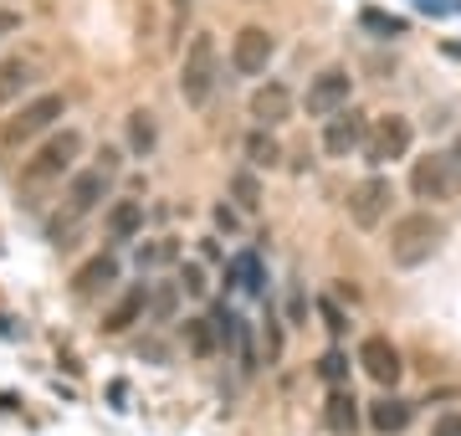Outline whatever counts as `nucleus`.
<instances>
[{
	"label": "nucleus",
	"instance_id": "1",
	"mask_svg": "<svg viewBox=\"0 0 461 436\" xmlns=\"http://www.w3.org/2000/svg\"><path fill=\"white\" fill-rule=\"evenodd\" d=\"M390 262L395 268H426L430 257L446 247V221L436 211H405V216L390 226Z\"/></svg>",
	"mask_w": 461,
	"mask_h": 436
},
{
	"label": "nucleus",
	"instance_id": "2",
	"mask_svg": "<svg viewBox=\"0 0 461 436\" xmlns=\"http://www.w3.org/2000/svg\"><path fill=\"white\" fill-rule=\"evenodd\" d=\"M83 150H87L83 129H57V134H47L26 159H21V185H57L62 175H77V169H83L77 165Z\"/></svg>",
	"mask_w": 461,
	"mask_h": 436
},
{
	"label": "nucleus",
	"instance_id": "3",
	"mask_svg": "<svg viewBox=\"0 0 461 436\" xmlns=\"http://www.w3.org/2000/svg\"><path fill=\"white\" fill-rule=\"evenodd\" d=\"M57 118H67V98H62V93H32L16 114L0 123V144H5V150L41 144L47 134H57Z\"/></svg>",
	"mask_w": 461,
	"mask_h": 436
},
{
	"label": "nucleus",
	"instance_id": "4",
	"mask_svg": "<svg viewBox=\"0 0 461 436\" xmlns=\"http://www.w3.org/2000/svg\"><path fill=\"white\" fill-rule=\"evenodd\" d=\"M221 87V51H215V36L211 32H195L190 47L180 57V98L190 108H205Z\"/></svg>",
	"mask_w": 461,
	"mask_h": 436
},
{
	"label": "nucleus",
	"instance_id": "5",
	"mask_svg": "<svg viewBox=\"0 0 461 436\" xmlns=\"http://www.w3.org/2000/svg\"><path fill=\"white\" fill-rule=\"evenodd\" d=\"M411 195L415 201H456L461 195V159L451 150L446 154H426L411 165Z\"/></svg>",
	"mask_w": 461,
	"mask_h": 436
},
{
	"label": "nucleus",
	"instance_id": "6",
	"mask_svg": "<svg viewBox=\"0 0 461 436\" xmlns=\"http://www.w3.org/2000/svg\"><path fill=\"white\" fill-rule=\"evenodd\" d=\"M211 323H215V339H221V354H230V359H241V369H257L262 365V354H257V329H251L247 313H236L226 298H215L211 308Z\"/></svg>",
	"mask_w": 461,
	"mask_h": 436
},
{
	"label": "nucleus",
	"instance_id": "7",
	"mask_svg": "<svg viewBox=\"0 0 461 436\" xmlns=\"http://www.w3.org/2000/svg\"><path fill=\"white\" fill-rule=\"evenodd\" d=\"M103 201H113V175L98 165H83L77 175H67V190H62V216L67 221H83L93 211H103Z\"/></svg>",
	"mask_w": 461,
	"mask_h": 436
},
{
	"label": "nucleus",
	"instance_id": "8",
	"mask_svg": "<svg viewBox=\"0 0 461 436\" xmlns=\"http://www.w3.org/2000/svg\"><path fill=\"white\" fill-rule=\"evenodd\" d=\"M411 144H415V123H411V118H405V114H384V118L369 123L364 159H369L375 169H384V165H395V159H405Z\"/></svg>",
	"mask_w": 461,
	"mask_h": 436
},
{
	"label": "nucleus",
	"instance_id": "9",
	"mask_svg": "<svg viewBox=\"0 0 461 436\" xmlns=\"http://www.w3.org/2000/svg\"><path fill=\"white\" fill-rule=\"evenodd\" d=\"M390 201H395V180H390V175H364L359 185H348V221H354V226H364V232H375L379 221L390 216Z\"/></svg>",
	"mask_w": 461,
	"mask_h": 436
},
{
	"label": "nucleus",
	"instance_id": "10",
	"mask_svg": "<svg viewBox=\"0 0 461 436\" xmlns=\"http://www.w3.org/2000/svg\"><path fill=\"white\" fill-rule=\"evenodd\" d=\"M303 108H308V118H333V114H344V108H354V77H348V68H323L318 77H308Z\"/></svg>",
	"mask_w": 461,
	"mask_h": 436
},
{
	"label": "nucleus",
	"instance_id": "11",
	"mask_svg": "<svg viewBox=\"0 0 461 436\" xmlns=\"http://www.w3.org/2000/svg\"><path fill=\"white\" fill-rule=\"evenodd\" d=\"M272 57H277V36L267 26H241L230 36V72L236 77H262L272 68Z\"/></svg>",
	"mask_w": 461,
	"mask_h": 436
},
{
	"label": "nucleus",
	"instance_id": "12",
	"mask_svg": "<svg viewBox=\"0 0 461 436\" xmlns=\"http://www.w3.org/2000/svg\"><path fill=\"white\" fill-rule=\"evenodd\" d=\"M369 123H375V118L359 114V108H344V114L323 118V154H329V159H348V154H364Z\"/></svg>",
	"mask_w": 461,
	"mask_h": 436
},
{
	"label": "nucleus",
	"instance_id": "13",
	"mask_svg": "<svg viewBox=\"0 0 461 436\" xmlns=\"http://www.w3.org/2000/svg\"><path fill=\"white\" fill-rule=\"evenodd\" d=\"M354 365H359L379 390H395L400 375H405V365H400V350H395L384 334H364V339H359V354H354Z\"/></svg>",
	"mask_w": 461,
	"mask_h": 436
},
{
	"label": "nucleus",
	"instance_id": "14",
	"mask_svg": "<svg viewBox=\"0 0 461 436\" xmlns=\"http://www.w3.org/2000/svg\"><path fill=\"white\" fill-rule=\"evenodd\" d=\"M144 313H149V283H123L113 293V303L103 308V334L108 339H118V334H129V329H139L144 323Z\"/></svg>",
	"mask_w": 461,
	"mask_h": 436
},
{
	"label": "nucleus",
	"instance_id": "15",
	"mask_svg": "<svg viewBox=\"0 0 461 436\" xmlns=\"http://www.w3.org/2000/svg\"><path fill=\"white\" fill-rule=\"evenodd\" d=\"M293 108H297V98H293V87L282 83V77L257 83V93H251V103H247V114L257 118V129H277V123H287Z\"/></svg>",
	"mask_w": 461,
	"mask_h": 436
},
{
	"label": "nucleus",
	"instance_id": "16",
	"mask_svg": "<svg viewBox=\"0 0 461 436\" xmlns=\"http://www.w3.org/2000/svg\"><path fill=\"white\" fill-rule=\"evenodd\" d=\"M144 221H149V211H144V201H133V195H113V201L103 205V236L108 241H139L144 236Z\"/></svg>",
	"mask_w": 461,
	"mask_h": 436
},
{
	"label": "nucleus",
	"instance_id": "17",
	"mask_svg": "<svg viewBox=\"0 0 461 436\" xmlns=\"http://www.w3.org/2000/svg\"><path fill=\"white\" fill-rule=\"evenodd\" d=\"M364 421H369V431H379V436H400L415 421V405L405 401V395H395V390H384L379 401L364 405Z\"/></svg>",
	"mask_w": 461,
	"mask_h": 436
},
{
	"label": "nucleus",
	"instance_id": "18",
	"mask_svg": "<svg viewBox=\"0 0 461 436\" xmlns=\"http://www.w3.org/2000/svg\"><path fill=\"white\" fill-rule=\"evenodd\" d=\"M118 277H123V262H118L113 252H98L72 272V293H77V298H98V293H108Z\"/></svg>",
	"mask_w": 461,
	"mask_h": 436
},
{
	"label": "nucleus",
	"instance_id": "19",
	"mask_svg": "<svg viewBox=\"0 0 461 436\" xmlns=\"http://www.w3.org/2000/svg\"><path fill=\"white\" fill-rule=\"evenodd\" d=\"M323 426H329L333 436H359L364 426V405L354 390H329V401H323Z\"/></svg>",
	"mask_w": 461,
	"mask_h": 436
},
{
	"label": "nucleus",
	"instance_id": "20",
	"mask_svg": "<svg viewBox=\"0 0 461 436\" xmlns=\"http://www.w3.org/2000/svg\"><path fill=\"white\" fill-rule=\"evenodd\" d=\"M36 87V62L32 57H0V108L32 98Z\"/></svg>",
	"mask_w": 461,
	"mask_h": 436
},
{
	"label": "nucleus",
	"instance_id": "21",
	"mask_svg": "<svg viewBox=\"0 0 461 436\" xmlns=\"http://www.w3.org/2000/svg\"><path fill=\"white\" fill-rule=\"evenodd\" d=\"M180 303H185L180 277H175V283H169V277L149 283V313H144V323H154V329H165V323H180Z\"/></svg>",
	"mask_w": 461,
	"mask_h": 436
},
{
	"label": "nucleus",
	"instance_id": "22",
	"mask_svg": "<svg viewBox=\"0 0 461 436\" xmlns=\"http://www.w3.org/2000/svg\"><path fill=\"white\" fill-rule=\"evenodd\" d=\"M226 293H251V298H267V277L257 252H236L226 262Z\"/></svg>",
	"mask_w": 461,
	"mask_h": 436
},
{
	"label": "nucleus",
	"instance_id": "23",
	"mask_svg": "<svg viewBox=\"0 0 461 436\" xmlns=\"http://www.w3.org/2000/svg\"><path fill=\"white\" fill-rule=\"evenodd\" d=\"M180 236H149V241H139L133 247V268L139 272H165V268H175L180 262Z\"/></svg>",
	"mask_w": 461,
	"mask_h": 436
},
{
	"label": "nucleus",
	"instance_id": "24",
	"mask_svg": "<svg viewBox=\"0 0 461 436\" xmlns=\"http://www.w3.org/2000/svg\"><path fill=\"white\" fill-rule=\"evenodd\" d=\"M180 339H185V354H190V359H215V354H221L211 313H190V319L180 323Z\"/></svg>",
	"mask_w": 461,
	"mask_h": 436
},
{
	"label": "nucleus",
	"instance_id": "25",
	"mask_svg": "<svg viewBox=\"0 0 461 436\" xmlns=\"http://www.w3.org/2000/svg\"><path fill=\"white\" fill-rule=\"evenodd\" d=\"M241 154H247V169H277L282 165V144L272 129H251L241 139Z\"/></svg>",
	"mask_w": 461,
	"mask_h": 436
},
{
	"label": "nucleus",
	"instance_id": "26",
	"mask_svg": "<svg viewBox=\"0 0 461 436\" xmlns=\"http://www.w3.org/2000/svg\"><path fill=\"white\" fill-rule=\"evenodd\" d=\"M313 375H318L329 390H344L348 375H354V359H348V350H339V344H333V350H323V354L313 359Z\"/></svg>",
	"mask_w": 461,
	"mask_h": 436
},
{
	"label": "nucleus",
	"instance_id": "27",
	"mask_svg": "<svg viewBox=\"0 0 461 436\" xmlns=\"http://www.w3.org/2000/svg\"><path fill=\"white\" fill-rule=\"evenodd\" d=\"M230 195H236V205H241V211H262V180H257V169H236V175H230Z\"/></svg>",
	"mask_w": 461,
	"mask_h": 436
},
{
	"label": "nucleus",
	"instance_id": "28",
	"mask_svg": "<svg viewBox=\"0 0 461 436\" xmlns=\"http://www.w3.org/2000/svg\"><path fill=\"white\" fill-rule=\"evenodd\" d=\"M129 144H133V154H149L154 144H159L154 114H144V108H133V114H129Z\"/></svg>",
	"mask_w": 461,
	"mask_h": 436
},
{
	"label": "nucleus",
	"instance_id": "29",
	"mask_svg": "<svg viewBox=\"0 0 461 436\" xmlns=\"http://www.w3.org/2000/svg\"><path fill=\"white\" fill-rule=\"evenodd\" d=\"M282 323H287V319H277V308L267 303V319H262V359H267V365H277V359H282V344H287Z\"/></svg>",
	"mask_w": 461,
	"mask_h": 436
},
{
	"label": "nucleus",
	"instance_id": "30",
	"mask_svg": "<svg viewBox=\"0 0 461 436\" xmlns=\"http://www.w3.org/2000/svg\"><path fill=\"white\" fill-rule=\"evenodd\" d=\"M180 287H185V298H211V272H205V262H185L180 268Z\"/></svg>",
	"mask_w": 461,
	"mask_h": 436
},
{
	"label": "nucleus",
	"instance_id": "31",
	"mask_svg": "<svg viewBox=\"0 0 461 436\" xmlns=\"http://www.w3.org/2000/svg\"><path fill=\"white\" fill-rule=\"evenodd\" d=\"M313 308H318V319H323V329H329L333 339H344L348 334V313L339 308L333 298H313Z\"/></svg>",
	"mask_w": 461,
	"mask_h": 436
},
{
	"label": "nucleus",
	"instance_id": "32",
	"mask_svg": "<svg viewBox=\"0 0 461 436\" xmlns=\"http://www.w3.org/2000/svg\"><path fill=\"white\" fill-rule=\"evenodd\" d=\"M359 26L364 32H379V36H405V21L384 16V11H359Z\"/></svg>",
	"mask_w": 461,
	"mask_h": 436
},
{
	"label": "nucleus",
	"instance_id": "33",
	"mask_svg": "<svg viewBox=\"0 0 461 436\" xmlns=\"http://www.w3.org/2000/svg\"><path fill=\"white\" fill-rule=\"evenodd\" d=\"M215 226H221V232H226V236H236V232H241V211H236V205H226V201H221V205H215Z\"/></svg>",
	"mask_w": 461,
	"mask_h": 436
},
{
	"label": "nucleus",
	"instance_id": "34",
	"mask_svg": "<svg viewBox=\"0 0 461 436\" xmlns=\"http://www.w3.org/2000/svg\"><path fill=\"white\" fill-rule=\"evenodd\" d=\"M430 436H461V411H441L430 421Z\"/></svg>",
	"mask_w": 461,
	"mask_h": 436
},
{
	"label": "nucleus",
	"instance_id": "35",
	"mask_svg": "<svg viewBox=\"0 0 461 436\" xmlns=\"http://www.w3.org/2000/svg\"><path fill=\"white\" fill-rule=\"evenodd\" d=\"M303 319H308V298H303V293H287V323H293V329H303Z\"/></svg>",
	"mask_w": 461,
	"mask_h": 436
},
{
	"label": "nucleus",
	"instance_id": "36",
	"mask_svg": "<svg viewBox=\"0 0 461 436\" xmlns=\"http://www.w3.org/2000/svg\"><path fill=\"white\" fill-rule=\"evenodd\" d=\"M16 32H21V11L0 5V41H5V36H16Z\"/></svg>",
	"mask_w": 461,
	"mask_h": 436
},
{
	"label": "nucleus",
	"instance_id": "37",
	"mask_svg": "<svg viewBox=\"0 0 461 436\" xmlns=\"http://www.w3.org/2000/svg\"><path fill=\"white\" fill-rule=\"evenodd\" d=\"M98 169H108V175H118V169H123V154H118L113 144H103V150H98Z\"/></svg>",
	"mask_w": 461,
	"mask_h": 436
},
{
	"label": "nucleus",
	"instance_id": "38",
	"mask_svg": "<svg viewBox=\"0 0 461 436\" xmlns=\"http://www.w3.org/2000/svg\"><path fill=\"white\" fill-rule=\"evenodd\" d=\"M185 11H190V0H175V21H180Z\"/></svg>",
	"mask_w": 461,
	"mask_h": 436
},
{
	"label": "nucleus",
	"instance_id": "39",
	"mask_svg": "<svg viewBox=\"0 0 461 436\" xmlns=\"http://www.w3.org/2000/svg\"><path fill=\"white\" fill-rule=\"evenodd\" d=\"M451 154H456V159H461V134H456V144H451Z\"/></svg>",
	"mask_w": 461,
	"mask_h": 436
}]
</instances>
